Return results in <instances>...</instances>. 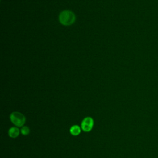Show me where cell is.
<instances>
[{
	"mask_svg": "<svg viewBox=\"0 0 158 158\" xmlns=\"http://www.w3.org/2000/svg\"><path fill=\"white\" fill-rule=\"evenodd\" d=\"M59 20L64 25H70L75 22V15L72 11L64 10L59 14Z\"/></svg>",
	"mask_w": 158,
	"mask_h": 158,
	"instance_id": "1",
	"label": "cell"
},
{
	"mask_svg": "<svg viewBox=\"0 0 158 158\" xmlns=\"http://www.w3.org/2000/svg\"><path fill=\"white\" fill-rule=\"evenodd\" d=\"M12 123L17 127H22L25 122V117L20 112H13L10 115Z\"/></svg>",
	"mask_w": 158,
	"mask_h": 158,
	"instance_id": "2",
	"label": "cell"
},
{
	"mask_svg": "<svg viewBox=\"0 0 158 158\" xmlns=\"http://www.w3.org/2000/svg\"><path fill=\"white\" fill-rule=\"evenodd\" d=\"M93 125H94L93 119L90 117H86L82 120L81 127L84 131L88 132L92 130Z\"/></svg>",
	"mask_w": 158,
	"mask_h": 158,
	"instance_id": "3",
	"label": "cell"
},
{
	"mask_svg": "<svg viewBox=\"0 0 158 158\" xmlns=\"http://www.w3.org/2000/svg\"><path fill=\"white\" fill-rule=\"evenodd\" d=\"M20 133V130L17 127H11L8 131L9 136L12 138H17Z\"/></svg>",
	"mask_w": 158,
	"mask_h": 158,
	"instance_id": "4",
	"label": "cell"
},
{
	"mask_svg": "<svg viewBox=\"0 0 158 158\" xmlns=\"http://www.w3.org/2000/svg\"><path fill=\"white\" fill-rule=\"evenodd\" d=\"M80 131H81L80 127L77 125H73L72 127H71V128L70 129V133L73 136L78 135L80 133Z\"/></svg>",
	"mask_w": 158,
	"mask_h": 158,
	"instance_id": "5",
	"label": "cell"
},
{
	"mask_svg": "<svg viewBox=\"0 0 158 158\" xmlns=\"http://www.w3.org/2000/svg\"><path fill=\"white\" fill-rule=\"evenodd\" d=\"M20 131L23 135H28L30 133V128L27 126H23L22 127Z\"/></svg>",
	"mask_w": 158,
	"mask_h": 158,
	"instance_id": "6",
	"label": "cell"
}]
</instances>
